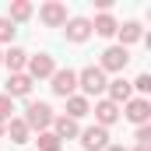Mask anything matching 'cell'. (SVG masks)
Returning <instances> with one entry per match:
<instances>
[{
    "label": "cell",
    "instance_id": "6da1fadb",
    "mask_svg": "<svg viewBox=\"0 0 151 151\" xmlns=\"http://www.w3.org/2000/svg\"><path fill=\"white\" fill-rule=\"evenodd\" d=\"M53 116H56V113H53V106H49V102H28L21 119H25V127H28V130L46 134V130L53 127Z\"/></svg>",
    "mask_w": 151,
    "mask_h": 151
},
{
    "label": "cell",
    "instance_id": "7a4b0ae2",
    "mask_svg": "<svg viewBox=\"0 0 151 151\" xmlns=\"http://www.w3.org/2000/svg\"><path fill=\"white\" fill-rule=\"evenodd\" d=\"M106 74L99 70V67H84V70H77V88H81V95L84 99H91V95H102L106 91Z\"/></svg>",
    "mask_w": 151,
    "mask_h": 151
},
{
    "label": "cell",
    "instance_id": "3957f363",
    "mask_svg": "<svg viewBox=\"0 0 151 151\" xmlns=\"http://www.w3.org/2000/svg\"><path fill=\"white\" fill-rule=\"evenodd\" d=\"M127 63H130V53H127L123 46H109V49L102 53V60H99V70H102V74H123Z\"/></svg>",
    "mask_w": 151,
    "mask_h": 151
},
{
    "label": "cell",
    "instance_id": "277c9868",
    "mask_svg": "<svg viewBox=\"0 0 151 151\" xmlns=\"http://www.w3.org/2000/svg\"><path fill=\"white\" fill-rule=\"evenodd\" d=\"M53 84V95H60V99H70V95H77V70H70V67H63V70H53V77H49Z\"/></svg>",
    "mask_w": 151,
    "mask_h": 151
},
{
    "label": "cell",
    "instance_id": "5b68a950",
    "mask_svg": "<svg viewBox=\"0 0 151 151\" xmlns=\"http://www.w3.org/2000/svg\"><path fill=\"white\" fill-rule=\"evenodd\" d=\"M53 70H56V63H53V56H49V53L28 56V63H25V74L32 77V84H35V81H46V77H53Z\"/></svg>",
    "mask_w": 151,
    "mask_h": 151
},
{
    "label": "cell",
    "instance_id": "8992f818",
    "mask_svg": "<svg viewBox=\"0 0 151 151\" xmlns=\"http://www.w3.org/2000/svg\"><path fill=\"white\" fill-rule=\"evenodd\" d=\"M119 116H127L134 127H144L151 119V102L148 99H130L127 106H119Z\"/></svg>",
    "mask_w": 151,
    "mask_h": 151
},
{
    "label": "cell",
    "instance_id": "52a82bcc",
    "mask_svg": "<svg viewBox=\"0 0 151 151\" xmlns=\"http://www.w3.org/2000/svg\"><path fill=\"white\" fill-rule=\"evenodd\" d=\"M39 18H42L46 28H63V25H67V7H63L60 0H49V4L39 7Z\"/></svg>",
    "mask_w": 151,
    "mask_h": 151
},
{
    "label": "cell",
    "instance_id": "ba28073f",
    "mask_svg": "<svg viewBox=\"0 0 151 151\" xmlns=\"http://www.w3.org/2000/svg\"><path fill=\"white\" fill-rule=\"evenodd\" d=\"M77 141H81L84 151H106V148H109V130H102V127H88V130L77 134Z\"/></svg>",
    "mask_w": 151,
    "mask_h": 151
},
{
    "label": "cell",
    "instance_id": "9c48e42d",
    "mask_svg": "<svg viewBox=\"0 0 151 151\" xmlns=\"http://www.w3.org/2000/svg\"><path fill=\"white\" fill-rule=\"evenodd\" d=\"M106 99L113 102V106H127L130 99H134V88H130V81L119 74V77H113L109 84H106Z\"/></svg>",
    "mask_w": 151,
    "mask_h": 151
},
{
    "label": "cell",
    "instance_id": "30bf717a",
    "mask_svg": "<svg viewBox=\"0 0 151 151\" xmlns=\"http://www.w3.org/2000/svg\"><path fill=\"white\" fill-rule=\"evenodd\" d=\"M63 35H67V42H74V46L88 42V39H91V21H88V18H67Z\"/></svg>",
    "mask_w": 151,
    "mask_h": 151
},
{
    "label": "cell",
    "instance_id": "8fae6325",
    "mask_svg": "<svg viewBox=\"0 0 151 151\" xmlns=\"http://www.w3.org/2000/svg\"><path fill=\"white\" fill-rule=\"evenodd\" d=\"M4 88H7L4 95H7L11 102H14V99H28V95H32V77L28 74H11Z\"/></svg>",
    "mask_w": 151,
    "mask_h": 151
},
{
    "label": "cell",
    "instance_id": "7c38bea8",
    "mask_svg": "<svg viewBox=\"0 0 151 151\" xmlns=\"http://www.w3.org/2000/svg\"><path fill=\"white\" fill-rule=\"evenodd\" d=\"M116 119H119V106H113L109 99H99V102H95V127L109 130Z\"/></svg>",
    "mask_w": 151,
    "mask_h": 151
},
{
    "label": "cell",
    "instance_id": "4fadbf2b",
    "mask_svg": "<svg viewBox=\"0 0 151 151\" xmlns=\"http://www.w3.org/2000/svg\"><path fill=\"white\" fill-rule=\"evenodd\" d=\"M53 134L63 144V141H74L77 134H81V127H77V119H70V116H53Z\"/></svg>",
    "mask_w": 151,
    "mask_h": 151
},
{
    "label": "cell",
    "instance_id": "5bb4252c",
    "mask_svg": "<svg viewBox=\"0 0 151 151\" xmlns=\"http://www.w3.org/2000/svg\"><path fill=\"white\" fill-rule=\"evenodd\" d=\"M4 134L11 137V144H28V137H32V130L25 127V119H21V116H11V119L4 123Z\"/></svg>",
    "mask_w": 151,
    "mask_h": 151
},
{
    "label": "cell",
    "instance_id": "9a60e30c",
    "mask_svg": "<svg viewBox=\"0 0 151 151\" xmlns=\"http://www.w3.org/2000/svg\"><path fill=\"white\" fill-rule=\"evenodd\" d=\"M116 35H119V46L127 49V46H134V42L144 39V28H141V21H123V25L116 28Z\"/></svg>",
    "mask_w": 151,
    "mask_h": 151
},
{
    "label": "cell",
    "instance_id": "2e32d148",
    "mask_svg": "<svg viewBox=\"0 0 151 151\" xmlns=\"http://www.w3.org/2000/svg\"><path fill=\"white\" fill-rule=\"evenodd\" d=\"M4 63H7V70H11V74H25L28 53H25V49H18V46H11V49L4 53Z\"/></svg>",
    "mask_w": 151,
    "mask_h": 151
},
{
    "label": "cell",
    "instance_id": "e0dca14e",
    "mask_svg": "<svg viewBox=\"0 0 151 151\" xmlns=\"http://www.w3.org/2000/svg\"><path fill=\"white\" fill-rule=\"evenodd\" d=\"M116 28H119V21H116L113 14H99V18L91 21V32H95V35H102V39H113Z\"/></svg>",
    "mask_w": 151,
    "mask_h": 151
},
{
    "label": "cell",
    "instance_id": "ac0fdd59",
    "mask_svg": "<svg viewBox=\"0 0 151 151\" xmlns=\"http://www.w3.org/2000/svg\"><path fill=\"white\" fill-rule=\"evenodd\" d=\"M88 113H91V102H88L84 95H70V99H67V113H63V116H70V119H84Z\"/></svg>",
    "mask_w": 151,
    "mask_h": 151
},
{
    "label": "cell",
    "instance_id": "d6986e66",
    "mask_svg": "<svg viewBox=\"0 0 151 151\" xmlns=\"http://www.w3.org/2000/svg\"><path fill=\"white\" fill-rule=\"evenodd\" d=\"M28 18H32V4H28V0H14L7 21H11V25H21V21H28Z\"/></svg>",
    "mask_w": 151,
    "mask_h": 151
},
{
    "label": "cell",
    "instance_id": "ffe728a7",
    "mask_svg": "<svg viewBox=\"0 0 151 151\" xmlns=\"http://www.w3.org/2000/svg\"><path fill=\"white\" fill-rule=\"evenodd\" d=\"M39 151H60L63 148V144H60V141H56V134H53V130H46V134H39Z\"/></svg>",
    "mask_w": 151,
    "mask_h": 151
},
{
    "label": "cell",
    "instance_id": "44dd1931",
    "mask_svg": "<svg viewBox=\"0 0 151 151\" xmlns=\"http://www.w3.org/2000/svg\"><path fill=\"white\" fill-rule=\"evenodd\" d=\"M130 88H134V91H141V99H144V95L151 91V74H141L137 81H130Z\"/></svg>",
    "mask_w": 151,
    "mask_h": 151
},
{
    "label": "cell",
    "instance_id": "7402d4cb",
    "mask_svg": "<svg viewBox=\"0 0 151 151\" xmlns=\"http://www.w3.org/2000/svg\"><path fill=\"white\" fill-rule=\"evenodd\" d=\"M11 113H14V102H11L7 95H0V123H7V119H11Z\"/></svg>",
    "mask_w": 151,
    "mask_h": 151
},
{
    "label": "cell",
    "instance_id": "603a6c76",
    "mask_svg": "<svg viewBox=\"0 0 151 151\" xmlns=\"http://www.w3.org/2000/svg\"><path fill=\"white\" fill-rule=\"evenodd\" d=\"M14 32H18V28H14L7 18H0V42H11V39H14Z\"/></svg>",
    "mask_w": 151,
    "mask_h": 151
},
{
    "label": "cell",
    "instance_id": "cb8c5ba5",
    "mask_svg": "<svg viewBox=\"0 0 151 151\" xmlns=\"http://www.w3.org/2000/svg\"><path fill=\"white\" fill-rule=\"evenodd\" d=\"M137 144H141V148H151V123L137 127Z\"/></svg>",
    "mask_w": 151,
    "mask_h": 151
},
{
    "label": "cell",
    "instance_id": "d4e9b609",
    "mask_svg": "<svg viewBox=\"0 0 151 151\" xmlns=\"http://www.w3.org/2000/svg\"><path fill=\"white\" fill-rule=\"evenodd\" d=\"M106 151H127V148H123V144H109Z\"/></svg>",
    "mask_w": 151,
    "mask_h": 151
},
{
    "label": "cell",
    "instance_id": "484cf974",
    "mask_svg": "<svg viewBox=\"0 0 151 151\" xmlns=\"http://www.w3.org/2000/svg\"><path fill=\"white\" fill-rule=\"evenodd\" d=\"M134 151H151V148H141V144H137V148H134Z\"/></svg>",
    "mask_w": 151,
    "mask_h": 151
},
{
    "label": "cell",
    "instance_id": "4316f807",
    "mask_svg": "<svg viewBox=\"0 0 151 151\" xmlns=\"http://www.w3.org/2000/svg\"><path fill=\"white\" fill-rule=\"evenodd\" d=\"M0 137H4V123H0Z\"/></svg>",
    "mask_w": 151,
    "mask_h": 151
},
{
    "label": "cell",
    "instance_id": "83f0119b",
    "mask_svg": "<svg viewBox=\"0 0 151 151\" xmlns=\"http://www.w3.org/2000/svg\"><path fill=\"white\" fill-rule=\"evenodd\" d=\"M0 63H4V53H0Z\"/></svg>",
    "mask_w": 151,
    "mask_h": 151
}]
</instances>
